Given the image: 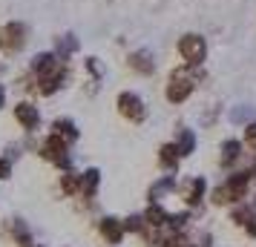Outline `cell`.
I'll return each instance as SVG.
<instances>
[{"instance_id":"6da1fadb","label":"cell","mask_w":256,"mask_h":247,"mask_svg":"<svg viewBox=\"0 0 256 247\" xmlns=\"http://www.w3.org/2000/svg\"><path fill=\"white\" fill-rule=\"evenodd\" d=\"M202 81H208V72L204 66H176L170 75H167V83H164V101L173 106L187 104L196 89L202 86Z\"/></svg>"},{"instance_id":"7a4b0ae2","label":"cell","mask_w":256,"mask_h":247,"mask_svg":"<svg viewBox=\"0 0 256 247\" xmlns=\"http://www.w3.org/2000/svg\"><path fill=\"white\" fill-rule=\"evenodd\" d=\"M250 184H254V176H250L248 167H244V170H230V173L224 176V181L213 190L210 201H213L216 207H233V204H239V201H248L250 199Z\"/></svg>"},{"instance_id":"3957f363","label":"cell","mask_w":256,"mask_h":247,"mask_svg":"<svg viewBox=\"0 0 256 247\" xmlns=\"http://www.w3.org/2000/svg\"><path fill=\"white\" fill-rule=\"evenodd\" d=\"M208 52H210L208 37L202 35V32H184L176 40V55L182 58L184 66H204Z\"/></svg>"},{"instance_id":"277c9868","label":"cell","mask_w":256,"mask_h":247,"mask_svg":"<svg viewBox=\"0 0 256 247\" xmlns=\"http://www.w3.org/2000/svg\"><path fill=\"white\" fill-rule=\"evenodd\" d=\"M72 144H66L60 135H55V132H46V138L38 144V155L46 161V164H52L55 170H72V153H70Z\"/></svg>"},{"instance_id":"5b68a950","label":"cell","mask_w":256,"mask_h":247,"mask_svg":"<svg viewBox=\"0 0 256 247\" xmlns=\"http://www.w3.org/2000/svg\"><path fill=\"white\" fill-rule=\"evenodd\" d=\"M29 43V26L24 20H6L0 23V55L3 58H14L20 55Z\"/></svg>"},{"instance_id":"8992f818","label":"cell","mask_w":256,"mask_h":247,"mask_svg":"<svg viewBox=\"0 0 256 247\" xmlns=\"http://www.w3.org/2000/svg\"><path fill=\"white\" fill-rule=\"evenodd\" d=\"M116 109H118V115L124 118V121H130V124H144L147 115H150L147 101L136 89H121L116 95Z\"/></svg>"},{"instance_id":"52a82bcc","label":"cell","mask_w":256,"mask_h":247,"mask_svg":"<svg viewBox=\"0 0 256 247\" xmlns=\"http://www.w3.org/2000/svg\"><path fill=\"white\" fill-rule=\"evenodd\" d=\"M12 118L26 135H35V132L40 130V124H44L40 106H38L32 98H18V104L12 106Z\"/></svg>"},{"instance_id":"ba28073f","label":"cell","mask_w":256,"mask_h":247,"mask_svg":"<svg viewBox=\"0 0 256 247\" xmlns=\"http://www.w3.org/2000/svg\"><path fill=\"white\" fill-rule=\"evenodd\" d=\"M124 63H127V69L132 72L136 78H152L156 69H158V60H156V55H152V49H147V46L130 49Z\"/></svg>"},{"instance_id":"9c48e42d","label":"cell","mask_w":256,"mask_h":247,"mask_svg":"<svg viewBox=\"0 0 256 247\" xmlns=\"http://www.w3.org/2000/svg\"><path fill=\"white\" fill-rule=\"evenodd\" d=\"M70 75H72V66H70V60H66V63H60L55 72L38 78V95H40V98H55L60 89L70 86Z\"/></svg>"},{"instance_id":"30bf717a","label":"cell","mask_w":256,"mask_h":247,"mask_svg":"<svg viewBox=\"0 0 256 247\" xmlns=\"http://www.w3.org/2000/svg\"><path fill=\"white\" fill-rule=\"evenodd\" d=\"M178 196L184 199V207L196 210L204 204V196H208V178L204 176H190L184 181H178Z\"/></svg>"},{"instance_id":"8fae6325","label":"cell","mask_w":256,"mask_h":247,"mask_svg":"<svg viewBox=\"0 0 256 247\" xmlns=\"http://www.w3.org/2000/svg\"><path fill=\"white\" fill-rule=\"evenodd\" d=\"M60 63H66V60L60 58L55 49H40V52H35V55L29 58V66H26V69L32 72L35 78H44V75H49V72L58 69Z\"/></svg>"},{"instance_id":"7c38bea8","label":"cell","mask_w":256,"mask_h":247,"mask_svg":"<svg viewBox=\"0 0 256 247\" xmlns=\"http://www.w3.org/2000/svg\"><path fill=\"white\" fill-rule=\"evenodd\" d=\"M244 150H248V147H244L242 138H224V141L219 144V167L230 173L233 167L244 158Z\"/></svg>"},{"instance_id":"4fadbf2b","label":"cell","mask_w":256,"mask_h":247,"mask_svg":"<svg viewBox=\"0 0 256 247\" xmlns=\"http://www.w3.org/2000/svg\"><path fill=\"white\" fill-rule=\"evenodd\" d=\"M98 233H101V239H104L106 245L118 247L124 242L127 230H124V222H121V219H116V216H101V219H98Z\"/></svg>"},{"instance_id":"5bb4252c","label":"cell","mask_w":256,"mask_h":247,"mask_svg":"<svg viewBox=\"0 0 256 247\" xmlns=\"http://www.w3.org/2000/svg\"><path fill=\"white\" fill-rule=\"evenodd\" d=\"M156 161H158V167H162L164 173H170V176H176L184 158H182V153H178V147H176V141H164L162 147L156 150Z\"/></svg>"},{"instance_id":"9a60e30c","label":"cell","mask_w":256,"mask_h":247,"mask_svg":"<svg viewBox=\"0 0 256 247\" xmlns=\"http://www.w3.org/2000/svg\"><path fill=\"white\" fill-rule=\"evenodd\" d=\"M81 66H84V75H86V83H92V89L98 92L101 83H104V78H106V63L98 58V55H86V58L81 60Z\"/></svg>"},{"instance_id":"2e32d148","label":"cell","mask_w":256,"mask_h":247,"mask_svg":"<svg viewBox=\"0 0 256 247\" xmlns=\"http://www.w3.org/2000/svg\"><path fill=\"white\" fill-rule=\"evenodd\" d=\"M52 49H55L64 60H70L72 55L81 52V40H78L75 32H58V35L52 37Z\"/></svg>"},{"instance_id":"e0dca14e","label":"cell","mask_w":256,"mask_h":247,"mask_svg":"<svg viewBox=\"0 0 256 247\" xmlns=\"http://www.w3.org/2000/svg\"><path fill=\"white\" fill-rule=\"evenodd\" d=\"M49 132H55V135H60L66 144H75L78 138H81V130H78V124H75V118L70 115H58L52 124H49Z\"/></svg>"},{"instance_id":"ac0fdd59","label":"cell","mask_w":256,"mask_h":247,"mask_svg":"<svg viewBox=\"0 0 256 247\" xmlns=\"http://www.w3.org/2000/svg\"><path fill=\"white\" fill-rule=\"evenodd\" d=\"M170 193H178V178L176 176H158V181H152L147 190V201H164Z\"/></svg>"},{"instance_id":"d6986e66","label":"cell","mask_w":256,"mask_h":247,"mask_svg":"<svg viewBox=\"0 0 256 247\" xmlns=\"http://www.w3.org/2000/svg\"><path fill=\"white\" fill-rule=\"evenodd\" d=\"M176 147H178V153H182V158H193L198 150V135L196 130H190V127H178L173 135Z\"/></svg>"},{"instance_id":"ffe728a7","label":"cell","mask_w":256,"mask_h":247,"mask_svg":"<svg viewBox=\"0 0 256 247\" xmlns=\"http://www.w3.org/2000/svg\"><path fill=\"white\" fill-rule=\"evenodd\" d=\"M167 219H170V210L164 207L162 201H147V210H144V222H147V227L162 230V227H167Z\"/></svg>"},{"instance_id":"44dd1931","label":"cell","mask_w":256,"mask_h":247,"mask_svg":"<svg viewBox=\"0 0 256 247\" xmlns=\"http://www.w3.org/2000/svg\"><path fill=\"white\" fill-rule=\"evenodd\" d=\"M58 190H60V196H66V199L81 196V173L78 170H64L58 176Z\"/></svg>"},{"instance_id":"7402d4cb","label":"cell","mask_w":256,"mask_h":247,"mask_svg":"<svg viewBox=\"0 0 256 247\" xmlns=\"http://www.w3.org/2000/svg\"><path fill=\"white\" fill-rule=\"evenodd\" d=\"M101 190V170L98 167H86L81 173V196L84 199H95Z\"/></svg>"},{"instance_id":"603a6c76","label":"cell","mask_w":256,"mask_h":247,"mask_svg":"<svg viewBox=\"0 0 256 247\" xmlns=\"http://www.w3.org/2000/svg\"><path fill=\"white\" fill-rule=\"evenodd\" d=\"M9 230H12V242L18 247H32L35 242H32V230H29V224L24 222V219H12L9 222Z\"/></svg>"},{"instance_id":"cb8c5ba5","label":"cell","mask_w":256,"mask_h":247,"mask_svg":"<svg viewBox=\"0 0 256 247\" xmlns=\"http://www.w3.org/2000/svg\"><path fill=\"white\" fill-rule=\"evenodd\" d=\"M121 222H124V230H127V233H136V236H141V233L150 230L147 222H144V213H130V216H124Z\"/></svg>"},{"instance_id":"d4e9b609","label":"cell","mask_w":256,"mask_h":247,"mask_svg":"<svg viewBox=\"0 0 256 247\" xmlns=\"http://www.w3.org/2000/svg\"><path fill=\"white\" fill-rule=\"evenodd\" d=\"M254 106H233L230 112H228V121H230V124H236V127H244V124H248V121H254Z\"/></svg>"},{"instance_id":"484cf974","label":"cell","mask_w":256,"mask_h":247,"mask_svg":"<svg viewBox=\"0 0 256 247\" xmlns=\"http://www.w3.org/2000/svg\"><path fill=\"white\" fill-rule=\"evenodd\" d=\"M242 141H244V147L256 150V118L254 121H248V124L242 127Z\"/></svg>"},{"instance_id":"4316f807","label":"cell","mask_w":256,"mask_h":247,"mask_svg":"<svg viewBox=\"0 0 256 247\" xmlns=\"http://www.w3.org/2000/svg\"><path fill=\"white\" fill-rule=\"evenodd\" d=\"M12 173H14V161L6 158V155H0V181H9Z\"/></svg>"},{"instance_id":"83f0119b","label":"cell","mask_w":256,"mask_h":247,"mask_svg":"<svg viewBox=\"0 0 256 247\" xmlns=\"http://www.w3.org/2000/svg\"><path fill=\"white\" fill-rule=\"evenodd\" d=\"M248 204H250V201H248ZM242 230L250 236V239H256V210H254V207H250V213H248V219H244Z\"/></svg>"},{"instance_id":"f1b7e54d","label":"cell","mask_w":256,"mask_h":247,"mask_svg":"<svg viewBox=\"0 0 256 247\" xmlns=\"http://www.w3.org/2000/svg\"><path fill=\"white\" fill-rule=\"evenodd\" d=\"M6 101H9V86H6V83H0V109L6 106Z\"/></svg>"},{"instance_id":"f546056e","label":"cell","mask_w":256,"mask_h":247,"mask_svg":"<svg viewBox=\"0 0 256 247\" xmlns=\"http://www.w3.org/2000/svg\"><path fill=\"white\" fill-rule=\"evenodd\" d=\"M248 170H250V176H254V181H256V155L250 158V164H248Z\"/></svg>"},{"instance_id":"4dcf8cb0","label":"cell","mask_w":256,"mask_h":247,"mask_svg":"<svg viewBox=\"0 0 256 247\" xmlns=\"http://www.w3.org/2000/svg\"><path fill=\"white\" fill-rule=\"evenodd\" d=\"M3 69H6V63H3V55H0V75H3Z\"/></svg>"},{"instance_id":"1f68e13d","label":"cell","mask_w":256,"mask_h":247,"mask_svg":"<svg viewBox=\"0 0 256 247\" xmlns=\"http://www.w3.org/2000/svg\"><path fill=\"white\" fill-rule=\"evenodd\" d=\"M32 247H44V245H32Z\"/></svg>"}]
</instances>
